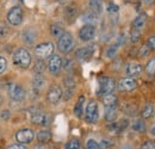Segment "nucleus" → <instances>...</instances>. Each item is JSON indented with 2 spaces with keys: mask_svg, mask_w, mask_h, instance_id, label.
<instances>
[{
  "mask_svg": "<svg viewBox=\"0 0 155 149\" xmlns=\"http://www.w3.org/2000/svg\"><path fill=\"white\" fill-rule=\"evenodd\" d=\"M13 65L19 68H28L31 63V55L25 48H19L13 54Z\"/></svg>",
  "mask_w": 155,
  "mask_h": 149,
  "instance_id": "1",
  "label": "nucleus"
},
{
  "mask_svg": "<svg viewBox=\"0 0 155 149\" xmlns=\"http://www.w3.org/2000/svg\"><path fill=\"white\" fill-rule=\"evenodd\" d=\"M116 87V81L110 76H101L98 81V94L105 95V94L112 93Z\"/></svg>",
  "mask_w": 155,
  "mask_h": 149,
  "instance_id": "2",
  "label": "nucleus"
},
{
  "mask_svg": "<svg viewBox=\"0 0 155 149\" xmlns=\"http://www.w3.org/2000/svg\"><path fill=\"white\" fill-rule=\"evenodd\" d=\"M74 47V38L72 36V34L69 32H64L61 37L58 38V49L60 53L62 54H68Z\"/></svg>",
  "mask_w": 155,
  "mask_h": 149,
  "instance_id": "3",
  "label": "nucleus"
},
{
  "mask_svg": "<svg viewBox=\"0 0 155 149\" xmlns=\"http://www.w3.org/2000/svg\"><path fill=\"white\" fill-rule=\"evenodd\" d=\"M53 53H54V44L51 42L41 43V44L35 47V54L41 60L50 57V56L53 55Z\"/></svg>",
  "mask_w": 155,
  "mask_h": 149,
  "instance_id": "4",
  "label": "nucleus"
},
{
  "mask_svg": "<svg viewBox=\"0 0 155 149\" xmlns=\"http://www.w3.org/2000/svg\"><path fill=\"white\" fill-rule=\"evenodd\" d=\"M7 91H8L10 98H11L13 101L20 103V101H23L24 98H25V91H24V88H23L20 85H18V84H15V82H13V84H10Z\"/></svg>",
  "mask_w": 155,
  "mask_h": 149,
  "instance_id": "5",
  "label": "nucleus"
},
{
  "mask_svg": "<svg viewBox=\"0 0 155 149\" xmlns=\"http://www.w3.org/2000/svg\"><path fill=\"white\" fill-rule=\"evenodd\" d=\"M85 117H86V121L88 123H96L98 121L99 112H98V104L96 100L88 101L86 110H85Z\"/></svg>",
  "mask_w": 155,
  "mask_h": 149,
  "instance_id": "6",
  "label": "nucleus"
},
{
  "mask_svg": "<svg viewBox=\"0 0 155 149\" xmlns=\"http://www.w3.org/2000/svg\"><path fill=\"white\" fill-rule=\"evenodd\" d=\"M23 16H24V12H23L21 7L15 6V7H12L8 11V13H7V20H8L10 24H12L15 26H18V25L21 24V22H23Z\"/></svg>",
  "mask_w": 155,
  "mask_h": 149,
  "instance_id": "7",
  "label": "nucleus"
},
{
  "mask_svg": "<svg viewBox=\"0 0 155 149\" xmlns=\"http://www.w3.org/2000/svg\"><path fill=\"white\" fill-rule=\"evenodd\" d=\"M94 36H96V28H94V25L86 24L79 31V37L84 42H88V41L93 39Z\"/></svg>",
  "mask_w": 155,
  "mask_h": 149,
  "instance_id": "8",
  "label": "nucleus"
},
{
  "mask_svg": "<svg viewBox=\"0 0 155 149\" xmlns=\"http://www.w3.org/2000/svg\"><path fill=\"white\" fill-rule=\"evenodd\" d=\"M117 87L122 92H130V91H134L137 87V82L134 78H124L118 82Z\"/></svg>",
  "mask_w": 155,
  "mask_h": 149,
  "instance_id": "9",
  "label": "nucleus"
},
{
  "mask_svg": "<svg viewBox=\"0 0 155 149\" xmlns=\"http://www.w3.org/2000/svg\"><path fill=\"white\" fill-rule=\"evenodd\" d=\"M62 68V60L58 55L50 56L49 61H48V69L51 74L58 75Z\"/></svg>",
  "mask_w": 155,
  "mask_h": 149,
  "instance_id": "10",
  "label": "nucleus"
},
{
  "mask_svg": "<svg viewBox=\"0 0 155 149\" xmlns=\"http://www.w3.org/2000/svg\"><path fill=\"white\" fill-rule=\"evenodd\" d=\"M16 138L17 141L21 143V144H26V143H30L32 140H34V132L31 129H20V130L17 131L16 134Z\"/></svg>",
  "mask_w": 155,
  "mask_h": 149,
  "instance_id": "11",
  "label": "nucleus"
},
{
  "mask_svg": "<svg viewBox=\"0 0 155 149\" xmlns=\"http://www.w3.org/2000/svg\"><path fill=\"white\" fill-rule=\"evenodd\" d=\"M62 98V90L58 87V85H53L47 94V99L49 103L51 104H58L60 101V99Z\"/></svg>",
  "mask_w": 155,
  "mask_h": 149,
  "instance_id": "12",
  "label": "nucleus"
},
{
  "mask_svg": "<svg viewBox=\"0 0 155 149\" xmlns=\"http://www.w3.org/2000/svg\"><path fill=\"white\" fill-rule=\"evenodd\" d=\"M31 122L37 125H48L50 123V116L42 111H36L31 116Z\"/></svg>",
  "mask_w": 155,
  "mask_h": 149,
  "instance_id": "13",
  "label": "nucleus"
},
{
  "mask_svg": "<svg viewBox=\"0 0 155 149\" xmlns=\"http://www.w3.org/2000/svg\"><path fill=\"white\" fill-rule=\"evenodd\" d=\"M21 38H23V41H24L25 44H28V45H34L35 42H36V38H37V32H36L35 29L28 28V29H25V30L23 31Z\"/></svg>",
  "mask_w": 155,
  "mask_h": 149,
  "instance_id": "14",
  "label": "nucleus"
},
{
  "mask_svg": "<svg viewBox=\"0 0 155 149\" xmlns=\"http://www.w3.org/2000/svg\"><path fill=\"white\" fill-rule=\"evenodd\" d=\"M94 53V47H82L77 50V58L80 61H87L90 60Z\"/></svg>",
  "mask_w": 155,
  "mask_h": 149,
  "instance_id": "15",
  "label": "nucleus"
},
{
  "mask_svg": "<svg viewBox=\"0 0 155 149\" xmlns=\"http://www.w3.org/2000/svg\"><path fill=\"white\" fill-rule=\"evenodd\" d=\"M143 68L140 63H136V62H131L125 68V73L128 75V78H136V76H140L142 73Z\"/></svg>",
  "mask_w": 155,
  "mask_h": 149,
  "instance_id": "16",
  "label": "nucleus"
},
{
  "mask_svg": "<svg viewBox=\"0 0 155 149\" xmlns=\"http://www.w3.org/2000/svg\"><path fill=\"white\" fill-rule=\"evenodd\" d=\"M128 125H129L128 119H120L118 122H111V124H109L107 129H109V131H111L114 134H118L120 131L125 130L128 128Z\"/></svg>",
  "mask_w": 155,
  "mask_h": 149,
  "instance_id": "17",
  "label": "nucleus"
},
{
  "mask_svg": "<svg viewBox=\"0 0 155 149\" xmlns=\"http://www.w3.org/2000/svg\"><path fill=\"white\" fill-rule=\"evenodd\" d=\"M78 17V8L74 4H71V5H67L64 7V18L67 19V22L72 23L74 22Z\"/></svg>",
  "mask_w": 155,
  "mask_h": 149,
  "instance_id": "18",
  "label": "nucleus"
},
{
  "mask_svg": "<svg viewBox=\"0 0 155 149\" xmlns=\"http://www.w3.org/2000/svg\"><path fill=\"white\" fill-rule=\"evenodd\" d=\"M147 19H148L147 13H144V12L140 13V15L133 20V29H135V30H141V29L146 25Z\"/></svg>",
  "mask_w": 155,
  "mask_h": 149,
  "instance_id": "19",
  "label": "nucleus"
},
{
  "mask_svg": "<svg viewBox=\"0 0 155 149\" xmlns=\"http://www.w3.org/2000/svg\"><path fill=\"white\" fill-rule=\"evenodd\" d=\"M50 34H51V36H54V37L60 38L64 34V25H63L61 22L53 23V24L50 25Z\"/></svg>",
  "mask_w": 155,
  "mask_h": 149,
  "instance_id": "20",
  "label": "nucleus"
},
{
  "mask_svg": "<svg viewBox=\"0 0 155 149\" xmlns=\"http://www.w3.org/2000/svg\"><path fill=\"white\" fill-rule=\"evenodd\" d=\"M103 104L105 105V108H116L117 97L114 93L105 94L103 97Z\"/></svg>",
  "mask_w": 155,
  "mask_h": 149,
  "instance_id": "21",
  "label": "nucleus"
},
{
  "mask_svg": "<svg viewBox=\"0 0 155 149\" xmlns=\"http://www.w3.org/2000/svg\"><path fill=\"white\" fill-rule=\"evenodd\" d=\"M90 11L99 16L103 12V2L101 0H90Z\"/></svg>",
  "mask_w": 155,
  "mask_h": 149,
  "instance_id": "22",
  "label": "nucleus"
},
{
  "mask_svg": "<svg viewBox=\"0 0 155 149\" xmlns=\"http://www.w3.org/2000/svg\"><path fill=\"white\" fill-rule=\"evenodd\" d=\"M84 104H85V97L81 95V97L78 99L77 104H75V106H74V113H75V116L79 117V118L82 116V112H84Z\"/></svg>",
  "mask_w": 155,
  "mask_h": 149,
  "instance_id": "23",
  "label": "nucleus"
},
{
  "mask_svg": "<svg viewBox=\"0 0 155 149\" xmlns=\"http://www.w3.org/2000/svg\"><path fill=\"white\" fill-rule=\"evenodd\" d=\"M37 140L41 143H47L51 140V132L49 130H41L37 134Z\"/></svg>",
  "mask_w": 155,
  "mask_h": 149,
  "instance_id": "24",
  "label": "nucleus"
},
{
  "mask_svg": "<svg viewBox=\"0 0 155 149\" xmlns=\"http://www.w3.org/2000/svg\"><path fill=\"white\" fill-rule=\"evenodd\" d=\"M84 22L86 23V24H90V25H94V23L98 20V16L97 15H94L93 12H91V11H88V12H86L85 15H84Z\"/></svg>",
  "mask_w": 155,
  "mask_h": 149,
  "instance_id": "25",
  "label": "nucleus"
},
{
  "mask_svg": "<svg viewBox=\"0 0 155 149\" xmlns=\"http://www.w3.org/2000/svg\"><path fill=\"white\" fill-rule=\"evenodd\" d=\"M153 113H154V106H153V104L152 103L146 104V106L143 108V111H142V117L144 119H148V118H150L153 116Z\"/></svg>",
  "mask_w": 155,
  "mask_h": 149,
  "instance_id": "26",
  "label": "nucleus"
},
{
  "mask_svg": "<svg viewBox=\"0 0 155 149\" xmlns=\"http://www.w3.org/2000/svg\"><path fill=\"white\" fill-rule=\"evenodd\" d=\"M44 71H45V63L43 62V60H38L34 66V73L35 75H42Z\"/></svg>",
  "mask_w": 155,
  "mask_h": 149,
  "instance_id": "27",
  "label": "nucleus"
},
{
  "mask_svg": "<svg viewBox=\"0 0 155 149\" xmlns=\"http://www.w3.org/2000/svg\"><path fill=\"white\" fill-rule=\"evenodd\" d=\"M116 108H106V111H105V118L106 121L109 122H114L116 119Z\"/></svg>",
  "mask_w": 155,
  "mask_h": 149,
  "instance_id": "28",
  "label": "nucleus"
},
{
  "mask_svg": "<svg viewBox=\"0 0 155 149\" xmlns=\"http://www.w3.org/2000/svg\"><path fill=\"white\" fill-rule=\"evenodd\" d=\"M44 82H45V80H44V78H43L42 75H35L34 80H32V85H34L35 88H41V87H43V86H44Z\"/></svg>",
  "mask_w": 155,
  "mask_h": 149,
  "instance_id": "29",
  "label": "nucleus"
},
{
  "mask_svg": "<svg viewBox=\"0 0 155 149\" xmlns=\"http://www.w3.org/2000/svg\"><path fill=\"white\" fill-rule=\"evenodd\" d=\"M146 72L148 75H155V57L150 58L146 66Z\"/></svg>",
  "mask_w": 155,
  "mask_h": 149,
  "instance_id": "30",
  "label": "nucleus"
},
{
  "mask_svg": "<svg viewBox=\"0 0 155 149\" xmlns=\"http://www.w3.org/2000/svg\"><path fill=\"white\" fill-rule=\"evenodd\" d=\"M117 50H118V44H114V45H110L107 49H106V51H105V54H106V57H109V58H114L117 54Z\"/></svg>",
  "mask_w": 155,
  "mask_h": 149,
  "instance_id": "31",
  "label": "nucleus"
},
{
  "mask_svg": "<svg viewBox=\"0 0 155 149\" xmlns=\"http://www.w3.org/2000/svg\"><path fill=\"white\" fill-rule=\"evenodd\" d=\"M123 110L125 113H128V114H135L136 113V110H137V108H136L135 105H133L131 103H127L124 106H123Z\"/></svg>",
  "mask_w": 155,
  "mask_h": 149,
  "instance_id": "32",
  "label": "nucleus"
},
{
  "mask_svg": "<svg viewBox=\"0 0 155 149\" xmlns=\"http://www.w3.org/2000/svg\"><path fill=\"white\" fill-rule=\"evenodd\" d=\"M133 129L138 132H143L146 130V125H144V122L143 121H136L135 123L133 124Z\"/></svg>",
  "mask_w": 155,
  "mask_h": 149,
  "instance_id": "33",
  "label": "nucleus"
},
{
  "mask_svg": "<svg viewBox=\"0 0 155 149\" xmlns=\"http://www.w3.org/2000/svg\"><path fill=\"white\" fill-rule=\"evenodd\" d=\"M64 149H80V142H79V140H71L69 142L66 143Z\"/></svg>",
  "mask_w": 155,
  "mask_h": 149,
  "instance_id": "34",
  "label": "nucleus"
},
{
  "mask_svg": "<svg viewBox=\"0 0 155 149\" xmlns=\"http://www.w3.org/2000/svg\"><path fill=\"white\" fill-rule=\"evenodd\" d=\"M10 34V29L6 24L4 23H0V38H5L7 37V35Z\"/></svg>",
  "mask_w": 155,
  "mask_h": 149,
  "instance_id": "35",
  "label": "nucleus"
},
{
  "mask_svg": "<svg viewBox=\"0 0 155 149\" xmlns=\"http://www.w3.org/2000/svg\"><path fill=\"white\" fill-rule=\"evenodd\" d=\"M64 86H66V88L73 90V88H74V86H75V81H74V79H73L72 76L66 78V79H64Z\"/></svg>",
  "mask_w": 155,
  "mask_h": 149,
  "instance_id": "36",
  "label": "nucleus"
},
{
  "mask_svg": "<svg viewBox=\"0 0 155 149\" xmlns=\"http://www.w3.org/2000/svg\"><path fill=\"white\" fill-rule=\"evenodd\" d=\"M86 149H100V146L98 144V142H96L94 140H88L86 143Z\"/></svg>",
  "mask_w": 155,
  "mask_h": 149,
  "instance_id": "37",
  "label": "nucleus"
},
{
  "mask_svg": "<svg viewBox=\"0 0 155 149\" xmlns=\"http://www.w3.org/2000/svg\"><path fill=\"white\" fill-rule=\"evenodd\" d=\"M7 68V61L5 57L0 56V74H2Z\"/></svg>",
  "mask_w": 155,
  "mask_h": 149,
  "instance_id": "38",
  "label": "nucleus"
},
{
  "mask_svg": "<svg viewBox=\"0 0 155 149\" xmlns=\"http://www.w3.org/2000/svg\"><path fill=\"white\" fill-rule=\"evenodd\" d=\"M146 45H147L150 50H155V36H150V37L148 38Z\"/></svg>",
  "mask_w": 155,
  "mask_h": 149,
  "instance_id": "39",
  "label": "nucleus"
},
{
  "mask_svg": "<svg viewBox=\"0 0 155 149\" xmlns=\"http://www.w3.org/2000/svg\"><path fill=\"white\" fill-rule=\"evenodd\" d=\"M118 10H119V7L117 6L116 4H114V2H110V4L107 5V12H109V13H117Z\"/></svg>",
  "mask_w": 155,
  "mask_h": 149,
  "instance_id": "40",
  "label": "nucleus"
},
{
  "mask_svg": "<svg viewBox=\"0 0 155 149\" xmlns=\"http://www.w3.org/2000/svg\"><path fill=\"white\" fill-rule=\"evenodd\" d=\"M149 53H150V49L144 44V45H142V48L140 49V56L141 57H146V56L149 55Z\"/></svg>",
  "mask_w": 155,
  "mask_h": 149,
  "instance_id": "41",
  "label": "nucleus"
},
{
  "mask_svg": "<svg viewBox=\"0 0 155 149\" xmlns=\"http://www.w3.org/2000/svg\"><path fill=\"white\" fill-rule=\"evenodd\" d=\"M131 41L133 42H137L140 38H141V35H140V30H135V29H133V31H131Z\"/></svg>",
  "mask_w": 155,
  "mask_h": 149,
  "instance_id": "42",
  "label": "nucleus"
},
{
  "mask_svg": "<svg viewBox=\"0 0 155 149\" xmlns=\"http://www.w3.org/2000/svg\"><path fill=\"white\" fill-rule=\"evenodd\" d=\"M141 149H155L154 142H152V141H146V142L141 146Z\"/></svg>",
  "mask_w": 155,
  "mask_h": 149,
  "instance_id": "43",
  "label": "nucleus"
},
{
  "mask_svg": "<svg viewBox=\"0 0 155 149\" xmlns=\"http://www.w3.org/2000/svg\"><path fill=\"white\" fill-rule=\"evenodd\" d=\"M0 118H1V119H4V121H7V119L10 118V111H8V110L2 111L1 113H0Z\"/></svg>",
  "mask_w": 155,
  "mask_h": 149,
  "instance_id": "44",
  "label": "nucleus"
},
{
  "mask_svg": "<svg viewBox=\"0 0 155 149\" xmlns=\"http://www.w3.org/2000/svg\"><path fill=\"white\" fill-rule=\"evenodd\" d=\"M62 66L64 67V68H67V69H69L73 65H72V61L71 60H64V61H62Z\"/></svg>",
  "mask_w": 155,
  "mask_h": 149,
  "instance_id": "45",
  "label": "nucleus"
},
{
  "mask_svg": "<svg viewBox=\"0 0 155 149\" xmlns=\"http://www.w3.org/2000/svg\"><path fill=\"white\" fill-rule=\"evenodd\" d=\"M73 95V90H69V88H66V92H64V99L68 100Z\"/></svg>",
  "mask_w": 155,
  "mask_h": 149,
  "instance_id": "46",
  "label": "nucleus"
},
{
  "mask_svg": "<svg viewBox=\"0 0 155 149\" xmlns=\"http://www.w3.org/2000/svg\"><path fill=\"white\" fill-rule=\"evenodd\" d=\"M112 143L111 142H109V140H103L101 141V143H100V147H103V148H107V147H110Z\"/></svg>",
  "mask_w": 155,
  "mask_h": 149,
  "instance_id": "47",
  "label": "nucleus"
},
{
  "mask_svg": "<svg viewBox=\"0 0 155 149\" xmlns=\"http://www.w3.org/2000/svg\"><path fill=\"white\" fill-rule=\"evenodd\" d=\"M6 149H26L23 144H12V146H10L8 148Z\"/></svg>",
  "mask_w": 155,
  "mask_h": 149,
  "instance_id": "48",
  "label": "nucleus"
},
{
  "mask_svg": "<svg viewBox=\"0 0 155 149\" xmlns=\"http://www.w3.org/2000/svg\"><path fill=\"white\" fill-rule=\"evenodd\" d=\"M155 2V0H144V4L147 5V6H150V5H153Z\"/></svg>",
  "mask_w": 155,
  "mask_h": 149,
  "instance_id": "49",
  "label": "nucleus"
},
{
  "mask_svg": "<svg viewBox=\"0 0 155 149\" xmlns=\"http://www.w3.org/2000/svg\"><path fill=\"white\" fill-rule=\"evenodd\" d=\"M122 149H134L130 144H124L123 147H122Z\"/></svg>",
  "mask_w": 155,
  "mask_h": 149,
  "instance_id": "50",
  "label": "nucleus"
},
{
  "mask_svg": "<svg viewBox=\"0 0 155 149\" xmlns=\"http://www.w3.org/2000/svg\"><path fill=\"white\" fill-rule=\"evenodd\" d=\"M150 134H152V135H154V136H155V125H153V127L150 128Z\"/></svg>",
  "mask_w": 155,
  "mask_h": 149,
  "instance_id": "51",
  "label": "nucleus"
},
{
  "mask_svg": "<svg viewBox=\"0 0 155 149\" xmlns=\"http://www.w3.org/2000/svg\"><path fill=\"white\" fill-rule=\"evenodd\" d=\"M1 104H2V97L0 95V106H1Z\"/></svg>",
  "mask_w": 155,
  "mask_h": 149,
  "instance_id": "52",
  "label": "nucleus"
},
{
  "mask_svg": "<svg viewBox=\"0 0 155 149\" xmlns=\"http://www.w3.org/2000/svg\"><path fill=\"white\" fill-rule=\"evenodd\" d=\"M154 144H155V140H154Z\"/></svg>",
  "mask_w": 155,
  "mask_h": 149,
  "instance_id": "53",
  "label": "nucleus"
},
{
  "mask_svg": "<svg viewBox=\"0 0 155 149\" xmlns=\"http://www.w3.org/2000/svg\"><path fill=\"white\" fill-rule=\"evenodd\" d=\"M60 1H62V0H60Z\"/></svg>",
  "mask_w": 155,
  "mask_h": 149,
  "instance_id": "54",
  "label": "nucleus"
}]
</instances>
